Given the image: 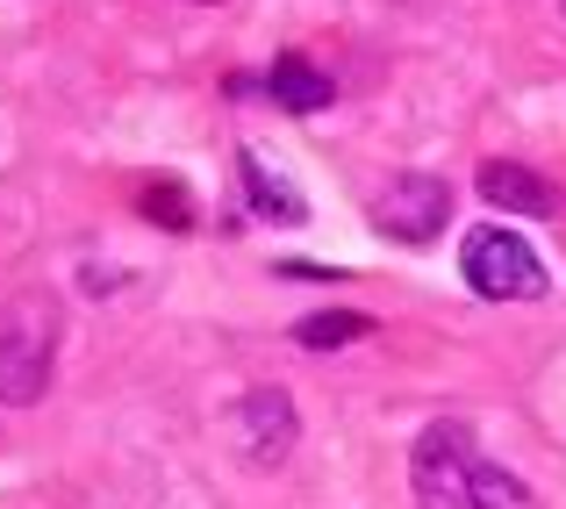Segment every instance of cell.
I'll return each instance as SVG.
<instances>
[{
  "instance_id": "30bf717a",
  "label": "cell",
  "mask_w": 566,
  "mask_h": 509,
  "mask_svg": "<svg viewBox=\"0 0 566 509\" xmlns=\"http://www.w3.org/2000/svg\"><path fill=\"white\" fill-rule=\"evenodd\" d=\"M473 509H538V496H531L524 474L495 467V459H481L473 467Z\"/></svg>"
},
{
  "instance_id": "3957f363",
  "label": "cell",
  "mask_w": 566,
  "mask_h": 509,
  "mask_svg": "<svg viewBox=\"0 0 566 509\" xmlns=\"http://www.w3.org/2000/svg\"><path fill=\"white\" fill-rule=\"evenodd\" d=\"M473 430L467 424H430L409 453L416 509H473Z\"/></svg>"
},
{
  "instance_id": "8fae6325",
  "label": "cell",
  "mask_w": 566,
  "mask_h": 509,
  "mask_svg": "<svg viewBox=\"0 0 566 509\" xmlns=\"http://www.w3.org/2000/svg\"><path fill=\"white\" fill-rule=\"evenodd\" d=\"M144 216L166 222V230H193V208H187L180 187H144Z\"/></svg>"
},
{
  "instance_id": "4fadbf2b",
  "label": "cell",
  "mask_w": 566,
  "mask_h": 509,
  "mask_svg": "<svg viewBox=\"0 0 566 509\" xmlns=\"http://www.w3.org/2000/svg\"><path fill=\"white\" fill-rule=\"evenodd\" d=\"M559 14H566V0H559Z\"/></svg>"
},
{
  "instance_id": "8992f818",
  "label": "cell",
  "mask_w": 566,
  "mask_h": 509,
  "mask_svg": "<svg viewBox=\"0 0 566 509\" xmlns=\"http://www.w3.org/2000/svg\"><path fill=\"white\" fill-rule=\"evenodd\" d=\"M473 187H481L488 208H502V216H531V222H553L566 208V194L553 187V179L516 166V158H488V166L473 173Z\"/></svg>"
},
{
  "instance_id": "52a82bcc",
  "label": "cell",
  "mask_w": 566,
  "mask_h": 509,
  "mask_svg": "<svg viewBox=\"0 0 566 509\" xmlns=\"http://www.w3.org/2000/svg\"><path fill=\"white\" fill-rule=\"evenodd\" d=\"M265 94H273V108H287V115H316V108L337 101V86H331V72H316L302 51H287V58H273V72H265Z\"/></svg>"
},
{
  "instance_id": "9c48e42d",
  "label": "cell",
  "mask_w": 566,
  "mask_h": 509,
  "mask_svg": "<svg viewBox=\"0 0 566 509\" xmlns=\"http://www.w3.org/2000/svg\"><path fill=\"white\" fill-rule=\"evenodd\" d=\"M359 337H374V316H359V309H323V316L294 323V344H308V352H323V344H359Z\"/></svg>"
},
{
  "instance_id": "5b68a950",
  "label": "cell",
  "mask_w": 566,
  "mask_h": 509,
  "mask_svg": "<svg viewBox=\"0 0 566 509\" xmlns=\"http://www.w3.org/2000/svg\"><path fill=\"white\" fill-rule=\"evenodd\" d=\"M237 438H244L251 467H280V459L294 453V438H302V416H294L287 387H251V395L237 402Z\"/></svg>"
},
{
  "instance_id": "6da1fadb",
  "label": "cell",
  "mask_w": 566,
  "mask_h": 509,
  "mask_svg": "<svg viewBox=\"0 0 566 509\" xmlns=\"http://www.w3.org/2000/svg\"><path fill=\"white\" fill-rule=\"evenodd\" d=\"M57 331L65 309L57 294L22 288L0 302V409H36L51 387V359H57Z\"/></svg>"
},
{
  "instance_id": "7a4b0ae2",
  "label": "cell",
  "mask_w": 566,
  "mask_h": 509,
  "mask_svg": "<svg viewBox=\"0 0 566 509\" xmlns=\"http://www.w3.org/2000/svg\"><path fill=\"white\" fill-rule=\"evenodd\" d=\"M459 273H467V288L488 294V302H538V294L553 288L545 259L516 230H502V222H473V230H467V245H459Z\"/></svg>"
},
{
  "instance_id": "7c38bea8",
  "label": "cell",
  "mask_w": 566,
  "mask_h": 509,
  "mask_svg": "<svg viewBox=\"0 0 566 509\" xmlns=\"http://www.w3.org/2000/svg\"><path fill=\"white\" fill-rule=\"evenodd\" d=\"M187 8H216V0H187Z\"/></svg>"
},
{
  "instance_id": "277c9868",
  "label": "cell",
  "mask_w": 566,
  "mask_h": 509,
  "mask_svg": "<svg viewBox=\"0 0 566 509\" xmlns=\"http://www.w3.org/2000/svg\"><path fill=\"white\" fill-rule=\"evenodd\" d=\"M452 216V187L438 173H395L374 194V230L395 237V245H430Z\"/></svg>"
},
{
  "instance_id": "ba28073f",
  "label": "cell",
  "mask_w": 566,
  "mask_h": 509,
  "mask_svg": "<svg viewBox=\"0 0 566 509\" xmlns=\"http://www.w3.org/2000/svg\"><path fill=\"white\" fill-rule=\"evenodd\" d=\"M244 166V194H251V216H265V222H308V208H302V194L287 187V179H273L259 166V152H244L237 158Z\"/></svg>"
}]
</instances>
